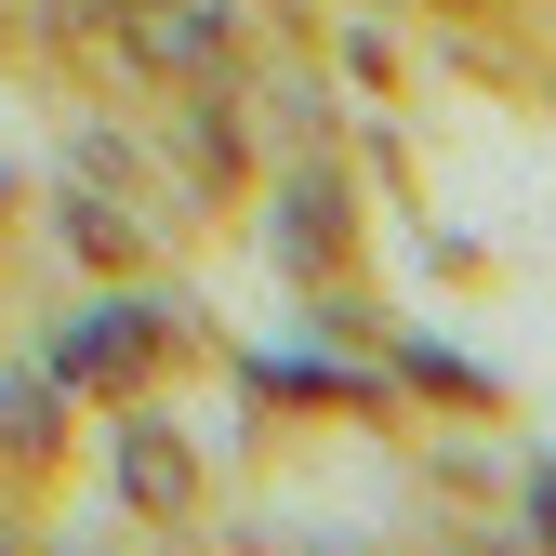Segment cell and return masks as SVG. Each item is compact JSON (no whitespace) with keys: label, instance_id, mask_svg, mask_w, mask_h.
Returning a JSON list of instances; mask_svg holds the SVG:
<instances>
[{"label":"cell","instance_id":"1","mask_svg":"<svg viewBox=\"0 0 556 556\" xmlns=\"http://www.w3.org/2000/svg\"><path fill=\"white\" fill-rule=\"evenodd\" d=\"M106 27L147 80H186V93L239 80V0H106Z\"/></svg>","mask_w":556,"mask_h":556},{"label":"cell","instance_id":"2","mask_svg":"<svg viewBox=\"0 0 556 556\" xmlns=\"http://www.w3.org/2000/svg\"><path fill=\"white\" fill-rule=\"evenodd\" d=\"M119 477H132V504H147V517H186V504H199V451L160 438V425H119Z\"/></svg>","mask_w":556,"mask_h":556},{"label":"cell","instance_id":"3","mask_svg":"<svg viewBox=\"0 0 556 556\" xmlns=\"http://www.w3.org/2000/svg\"><path fill=\"white\" fill-rule=\"evenodd\" d=\"M66 239H80V252H93L106 278H132V252H147V239H132V226L106 213V199H66Z\"/></svg>","mask_w":556,"mask_h":556}]
</instances>
